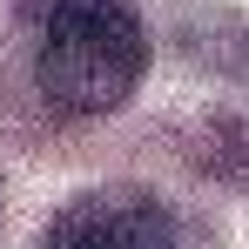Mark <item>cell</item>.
I'll return each mask as SVG.
<instances>
[{
	"label": "cell",
	"mask_w": 249,
	"mask_h": 249,
	"mask_svg": "<svg viewBox=\"0 0 249 249\" xmlns=\"http://www.w3.org/2000/svg\"><path fill=\"white\" fill-rule=\"evenodd\" d=\"M54 249H175V215L148 189H94L61 209Z\"/></svg>",
	"instance_id": "cell-2"
},
{
	"label": "cell",
	"mask_w": 249,
	"mask_h": 249,
	"mask_svg": "<svg viewBox=\"0 0 249 249\" xmlns=\"http://www.w3.org/2000/svg\"><path fill=\"white\" fill-rule=\"evenodd\" d=\"M34 74L61 115H115L148 74L135 0H47Z\"/></svg>",
	"instance_id": "cell-1"
}]
</instances>
